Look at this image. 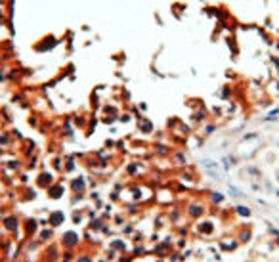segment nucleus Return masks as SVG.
<instances>
[{
    "instance_id": "nucleus-1",
    "label": "nucleus",
    "mask_w": 279,
    "mask_h": 262,
    "mask_svg": "<svg viewBox=\"0 0 279 262\" xmlns=\"http://www.w3.org/2000/svg\"><path fill=\"white\" fill-rule=\"evenodd\" d=\"M61 243H63L65 247L73 249V247L79 243V236H77L75 232H65V234H63V238H61Z\"/></svg>"
},
{
    "instance_id": "nucleus-2",
    "label": "nucleus",
    "mask_w": 279,
    "mask_h": 262,
    "mask_svg": "<svg viewBox=\"0 0 279 262\" xmlns=\"http://www.w3.org/2000/svg\"><path fill=\"white\" fill-rule=\"evenodd\" d=\"M63 222V213H60V211H56V213H52L50 215V226L52 228H56V226H60Z\"/></svg>"
},
{
    "instance_id": "nucleus-3",
    "label": "nucleus",
    "mask_w": 279,
    "mask_h": 262,
    "mask_svg": "<svg viewBox=\"0 0 279 262\" xmlns=\"http://www.w3.org/2000/svg\"><path fill=\"white\" fill-rule=\"evenodd\" d=\"M61 194H63V186H60V184H56V186L48 188V196L52 197V199H60Z\"/></svg>"
},
{
    "instance_id": "nucleus-4",
    "label": "nucleus",
    "mask_w": 279,
    "mask_h": 262,
    "mask_svg": "<svg viewBox=\"0 0 279 262\" xmlns=\"http://www.w3.org/2000/svg\"><path fill=\"white\" fill-rule=\"evenodd\" d=\"M73 190H75V192H82V190H84V180H82V178H80V180H75V182H73Z\"/></svg>"
},
{
    "instance_id": "nucleus-5",
    "label": "nucleus",
    "mask_w": 279,
    "mask_h": 262,
    "mask_svg": "<svg viewBox=\"0 0 279 262\" xmlns=\"http://www.w3.org/2000/svg\"><path fill=\"white\" fill-rule=\"evenodd\" d=\"M237 213H239L241 217H249V215H251V211H249L247 207H237Z\"/></svg>"
},
{
    "instance_id": "nucleus-6",
    "label": "nucleus",
    "mask_w": 279,
    "mask_h": 262,
    "mask_svg": "<svg viewBox=\"0 0 279 262\" xmlns=\"http://www.w3.org/2000/svg\"><path fill=\"white\" fill-rule=\"evenodd\" d=\"M141 131H143V132H149V131H151V123L143 121V125H141Z\"/></svg>"
},
{
    "instance_id": "nucleus-7",
    "label": "nucleus",
    "mask_w": 279,
    "mask_h": 262,
    "mask_svg": "<svg viewBox=\"0 0 279 262\" xmlns=\"http://www.w3.org/2000/svg\"><path fill=\"white\" fill-rule=\"evenodd\" d=\"M212 199H214V201H222V199H224V197L220 196V194H214V196H212Z\"/></svg>"
},
{
    "instance_id": "nucleus-8",
    "label": "nucleus",
    "mask_w": 279,
    "mask_h": 262,
    "mask_svg": "<svg viewBox=\"0 0 279 262\" xmlns=\"http://www.w3.org/2000/svg\"><path fill=\"white\" fill-rule=\"evenodd\" d=\"M77 262H92V261H90L88 257H80V259H79V261H77Z\"/></svg>"
}]
</instances>
